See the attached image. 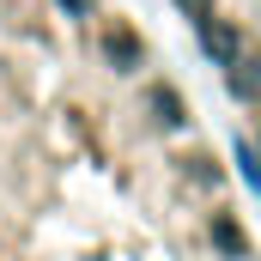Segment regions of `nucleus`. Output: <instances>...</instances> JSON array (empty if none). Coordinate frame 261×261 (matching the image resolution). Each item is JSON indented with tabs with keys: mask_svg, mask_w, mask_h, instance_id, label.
Instances as JSON below:
<instances>
[{
	"mask_svg": "<svg viewBox=\"0 0 261 261\" xmlns=\"http://www.w3.org/2000/svg\"><path fill=\"white\" fill-rule=\"evenodd\" d=\"M200 49L213 55V61H237L243 55V37H237V24H225V18H213V12H200Z\"/></svg>",
	"mask_w": 261,
	"mask_h": 261,
	"instance_id": "obj_1",
	"label": "nucleus"
},
{
	"mask_svg": "<svg viewBox=\"0 0 261 261\" xmlns=\"http://www.w3.org/2000/svg\"><path fill=\"white\" fill-rule=\"evenodd\" d=\"M237 170H243V182L261 195V158H255V146H243V140H237Z\"/></svg>",
	"mask_w": 261,
	"mask_h": 261,
	"instance_id": "obj_5",
	"label": "nucleus"
},
{
	"mask_svg": "<svg viewBox=\"0 0 261 261\" xmlns=\"http://www.w3.org/2000/svg\"><path fill=\"white\" fill-rule=\"evenodd\" d=\"M213 243H219L225 255H237V249H243V231H237L231 219H213Z\"/></svg>",
	"mask_w": 261,
	"mask_h": 261,
	"instance_id": "obj_6",
	"label": "nucleus"
},
{
	"mask_svg": "<svg viewBox=\"0 0 261 261\" xmlns=\"http://www.w3.org/2000/svg\"><path fill=\"white\" fill-rule=\"evenodd\" d=\"M103 55H110V67H134L140 61V43L128 31H103Z\"/></svg>",
	"mask_w": 261,
	"mask_h": 261,
	"instance_id": "obj_2",
	"label": "nucleus"
},
{
	"mask_svg": "<svg viewBox=\"0 0 261 261\" xmlns=\"http://www.w3.org/2000/svg\"><path fill=\"white\" fill-rule=\"evenodd\" d=\"M176 6H182V12H195V18H200V12H213V0H176Z\"/></svg>",
	"mask_w": 261,
	"mask_h": 261,
	"instance_id": "obj_7",
	"label": "nucleus"
},
{
	"mask_svg": "<svg viewBox=\"0 0 261 261\" xmlns=\"http://www.w3.org/2000/svg\"><path fill=\"white\" fill-rule=\"evenodd\" d=\"M225 79H231V91H237V97H255V91H261V67H255V61H231Z\"/></svg>",
	"mask_w": 261,
	"mask_h": 261,
	"instance_id": "obj_3",
	"label": "nucleus"
},
{
	"mask_svg": "<svg viewBox=\"0 0 261 261\" xmlns=\"http://www.w3.org/2000/svg\"><path fill=\"white\" fill-rule=\"evenodd\" d=\"M61 6H67V12H85V0H61Z\"/></svg>",
	"mask_w": 261,
	"mask_h": 261,
	"instance_id": "obj_8",
	"label": "nucleus"
},
{
	"mask_svg": "<svg viewBox=\"0 0 261 261\" xmlns=\"http://www.w3.org/2000/svg\"><path fill=\"white\" fill-rule=\"evenodd\" d=\"M152 110H158V122H164V128H176V122H182V103H176V91H170V85H152Z\"/></svg>",
	"mask_w": 261,
	"mask_h": 261,
	"instance_id": "obj_4",
	"label": "nucleus"
}]
</instances>
